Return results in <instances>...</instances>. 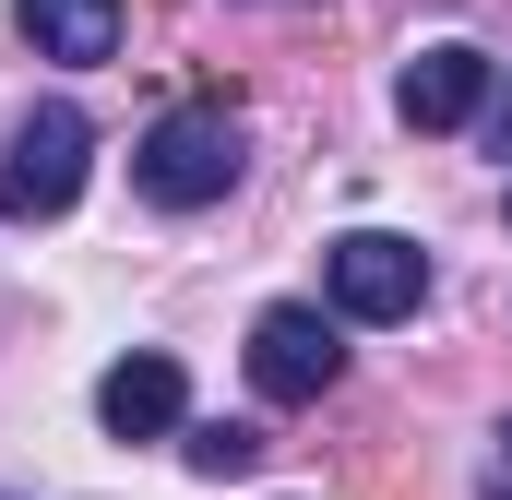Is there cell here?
I'll list each match as a JSON object with an SVG mask.
<instances>
[{"label": "cell", "instance_id": "2", "mask_svg": "<svg viewBox=\"0 0 512 500\" xmlns=\"http://www.w3.org/2000/svg\"><path fill=\"white\" fill-rule=\"evenodd\" d=\"M84 155H96V131L84 108H24L12 120V155H0V215L12 227H48V215H72V191H84Z\"/></svg>", "mask_w": 512, "mask_h": 500}, {"label": "cell", "instance_id": "9", "mask_svg": "<svg viewBox=\"0 0 512 500\" xmlns=\"http://www.w3.org/2000/svg\"><path fill=\"white\" fill-rule=\"evenodd\" d=\"M489 489H501V500H512V429H501V453H489Z\"/></svg>", "mask_w": 512, "mask_h": 500}, {"label": "cell", "instance_id": "4", "mask_svg": "<svg viewBox=\"0 0 512 500\" xmlns=\"http://www.w3.org/2000/svg\"><path fill=\"white\" fill-rule=\"evenodd\" d=\"M346 370V346H334V310H310V298H274L251 322V381L274 405H310V393H334Z\"/></svg>", "mask_w": 512, "mask_h": 500}, {"label": "cell", "instance_id": "8", "mask_svg": "<svg viewBox=\"0 0 512 500\" xmlns=\"http://www.w3.org/2000/svg\"><path fill=\"white\" fill-rule=\"evenodd\" d=\"M179 453H191L203 477H251V465H262V429H251V417H203Z\"/></svg>", "mask_w": 512, "mask_h": 500}, {"label": "cell", "instance_id": "3", "mask_svg": "<svg viewBox=\"0 0 512 500\" xmlns=\"http://www.w3.org/2000/svg\"><path fill=\"white\" fill-rule=\"evenodd\" d=\"M322 286H334V322H405L429 298V250L393 239V227H346L322 250Z\"/></svg>", "mask_w": 512, "mask_h": 500}, {"label": "cell", "instance_id": "1", "mask_svg": "<svg viewBox=\"0 0 512 500\" xmlns=\"http://www.w3.org/2000/svg\"><path fill=\"white\" fill-rule=\"evenodd\" d=\"M131 179H143L167 215L227 203V179H239V108H167V120L131 143Z\"/></svg>", "mask_w": 512, "mask_h": 500}, {"label": "cell", "instance_id": "6", "mask_svg": "<svg viewBox=\"0 0 512 500\" xmlns=\"http://www.w3.org/2000/svg\"><path fill=\"white\" fill-rule=\"evenodd\" d=\"M96 417H108V441H167V429H191V381H179V358H120V370L96 381Z\"/></svg>", "mask_w": 512, "mask_h": 500}, {"label": "cell", "instance_id": "7", "mask_svg": "<svg viewBox=\"0 0 512 500\" xmlns=\"http://www.w3.org/2000/svg\"><path fill=\"white\" fill-rule=\"evenodd\" d=\"M12 12H24L36 60H60V72H96V60H120V0H12Z\"/></svg>", "mask_w": 512, "mask_h": 500}, {"label": "cell", "instance_id": "5", "mask_svg": "<svg viewBox=\"0 0 512 500\" xmlns=\"http://www.w3.org/2000/svg\"><path fill=\"white\" fill-rule=\"evenodd\" d=\"M393 108H405V131H465L477 108H489V48H465V36L417 48L405 84H393Z\"/></svg>", "mask_w": 512, "mask_h": 500}]
</instances>
